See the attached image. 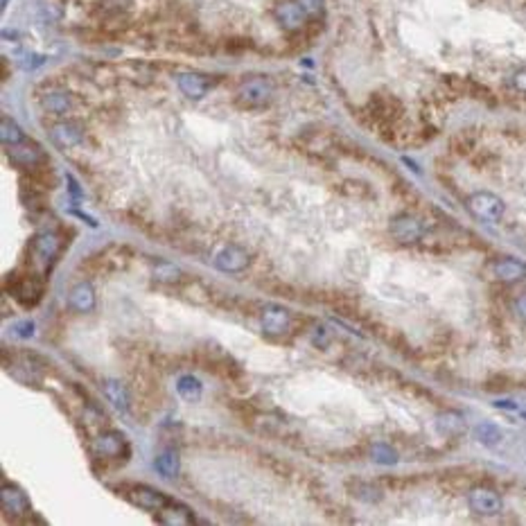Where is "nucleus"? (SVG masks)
Here are the masks:
<instances>
[{"instance_id": "obj_1", "label": "nucleus", "mask_w": 526, "mask_h": 526, "mask_svg": "<svg viewBox=\"0 0 526 526\" xmlns=\"http://www.w3.org/2000/svg\"><path fill=\"white\" fill-rule=\"evenodd\" d=\"M273 97V84L265 75L246 77L242 84L237 86L235 102L242 109H265Z\"/></svg>"}, {"instance_id": "obj_2", "label": "nucleus", "mask_w": 526, "mask_h": 526, "mask_svg": "<svg viewBox=\"0 0 526 526\" xmlns=\"http://www.w3.org/2000/svg\"><path fill=\"white\" fill-rule=\"evenodd\" d=\"M467 210H470L477 220L495 224V222L501 220V217H504L506 205H504V201L497 197V194L482 190V192H474V194L467 197Z\"/></svg>"}, {"instance_id": "obj_3", "label": "nucleus", "mask_w": 526, "mask_h": 526, "mask_svg": "<svg viewBox=\"0 0 526 526\" xmlns=\"http://www.w3.org/2000/svg\"><path fill=\"white\" fill-rule=\"evenodd\" d=\"M391 235L400 244H416L425 235V224L414 215H398L391 220Z\"/></svg>"}, {"instance_id": "obj_4", "label": "nucleus", "mask_w": 526, "mask_h": 526, "mask_svg": "<svg viewBox=\"0 0 526 526\" xmlns=\"http://www.w3.org/2000/svg\"><path fill=\"white\" fill-rule=\"evenodd\" d=\"M273 18L278 20V25L282 30L296 32V30L305 28L307 14H305V9L299 5V0H280V3L276 5V9H273Z\"/></svg>"}, {"instance_id": "obj_5", "label": "nucleus", "mask_w": 526, "mask_h": 526, "mask_svg": "<svg viewBox=\"0 0 526 526\" xmlns=\"http://www.w3.org/2000/svg\"><path fill=\"white\" fill-rule=\"evenodd\" d=\"M262 330L271 337H280L289 330L292 325V312L282 305H267L260 314Z\"/></svg>"}, {"instance_id": "obj_6", "label": "nucleus", "mask_w": 526, "mask_h": 526, "mask_svg": "<svg viewBox=\"0 0 526 526\" xmlns=\"http://www.w3.org/2000/svg\"><path fill=\"white\" fill-rule=\"evenodd\" d=\"M467 504L477 515L484 518H493L501 513V497L490 488H472L467 493Z\"/></svg>"}, {"instance_id": "obj_7", "label": "nucleus", "mask_w": 526, "mask_h": 526, "mask_svg": "<svg viewBox=\"0 0 526 526\" xmlns=\"http://www.w3.org/2000/svg\"><path fill=\"white\" fill-rule=\"evenodd\" d=\"M7 154H9V161L14 163V165H18V167H34V165H39L41 161H45V152L41 150V145L39 143H34V141H20V143H16V145H9L7 147Z\"/></svg>"}, {"instance_id": "obj_8", "label": "nucleus", "mask_w": 526, "mask_h": 526, "mask_svg": "<svg viewBox=\"0 0 526 526\" xmlns=\"http://www.w3.org/2000/svg\"><path fill=\"white\" fill-rule=\"evenodd\" d=\"M127 497L136 506H141L145 510H156V513L169 504V497L165 493H161V490H156V488H150V486H133L129 488Z\"/></svg>"}, {"instance_id": "obj_9", "label": "nucleus", "mask_w": 526, "mask_h": 526, "mask_svg": "<svg viewBox=\"0 0 526 526\" xmlns=\"http://www.w3.org/2000/svg\"><path fill=\"white\" fill-rule=\"evenodd\" d=\"M215 267L220 271H226V273H237V271H244L249 267V253L242 249V246H226L222 249L220 253L215 256Z\"/></svg>"}, {"instance_id": "obj_10", "label": "nucleus", "mask_w": 526, "mask_h": 526, "mask_svg": "<svg viewBox=\"0 0 526 526\" xmlns=\"http://www.w3.org/2000/svg\"><path fill=\"white\" fill-rule=\"evenodd\" d=\"M177 84H179L181 93L186 95V97H190V100H201V97H205V93L210 90L213 79H210V77H205V75H201V73H192V71H188V73H181V75L177 77Z\"/></svg>"}, {"instance_id": "obj_11", "label": "nucleus", "mask_w": 526, "mask_h": 526, "mask_svg": "<svg viewBox=\"0 0 526 526\" xmlns=\"http://www.w3.org/2000/svg\"><path fill=\"white\" fill-rule=\"evenodd\" d=\"M14 296L25 307L37 305L41 301V296H43V280L39 276H34V273H28V276L16 278Z\"/></svg>"}, {"instance_id": "obj_12", "label": "nucleus", "mask_w": 526, "mask_h": 526, "mask_svg": "<svg viewBox=\"0 0 526 526\" xmlns=\"http://www.w3.org/2000/svg\"><path fill=\"white\" fill-rule=\"evenodd\" d=\"M124 436L118 431H104L100 434L93 443V450L97 454V459H120L122 450H124Z\"/></svg>"}, {"instance_id": "obj_13", "label": "nucleus", "mask_w": 526, "mask_h": 526, "mask_svg": "<svg viewBox=\"0 0 526 526\" xmlns=\"http://www.w3.org/2000/svg\"><path fill=\"white\" fill-rule=\"evenodd\" d=\"M493 276L501 282H520L526 278V265L515 258H499L493 262Z\"/></svg>"}, {"instance_id": "obj_14", "label": "nucleus", "mask_w": 526, "mask_h": 526, "mask_svg": "<svg viewBox=\"0 0 526 526\" xmlns=\"http://www.w3.org/2000/svg\"><path fill=\"white\" fill-rule=\"evenodd\" d=\"M50 138L56 147H61V150H71V147L82 143L84 133L75 122H56L50 129Z\"/></svg>"}, {"instance_id": "obj_15", "label": "nucleus", "mask_w": 526, "mask_h": 526, "mask_svg": "<svg viewBox=\"0 0 526 526\" xmlns=\"http://www.w3.org/2000/svg\"><path fill=\"white\" fill-rule=\"evenodd\" d=\"M59 249H61V239L56 233H41L34 239V258L43 262V265L52 262L56 253H59Z\"/></svg>"}, {"instance_id": "obj_16", "label": "nucleus", "mask_w": 526, "mask_h": 526, "mask_svg": "<svg viewBox=\"0 0 526 526\" xmlns=\"http://www.w3.org/2000/svg\"><path fill=\"white\" fill-rule=\"evenodd\" d=\"M68 303H71V307L75 312H90L95 307V289L90 282H79L75 285V287L71 289V296H68Z\"/></svg>"}, {"instance_id": "obj_17", "label": "nucleus", "mask_w": 526, "mask_h": 526, "mask_svg": "<svg viewBox=\"0 0 526 526\" xmlns=\"http://www.w3.org/2000/svg\"><path fill=\"white\" fill-rule=\"evenodd\" d=\"M0 499H3L5 513H14V515H28L30 513V501L14 486H3L0 490Z\"/></svg>"}, {"instance_id": "obj_18", "label": "nucleus", "mask_w": 526, "mask_h": 526, "mask_svg": "<svg viewBox=\"0 0 526 526\" xmlns=\"http://www.w3.org/2000/svg\"><path fill=\"white\" fill-rule=\"evenodd\" d=\"M436 427L443 436L448 438H459L461 434L465 431V418L461 414H456V411H445L436 418Z\"/></svg>"}, {"instance_id": "obj_19", "label": "nucleus", "mask_w": 526, "mask_h": 526, "mask_svg": "<svg viewBox=\"0 0 526 526\" xmlns=\"http://www.w3.org/2000/svg\"><path fill=\"white\" fill-rule=\"evenodd\" d=\"M104 395H107L109 402L120 411H127L131 407V393L120 380H107L104 382Z\"/></svg>"}, {"instance_id": "obj_20", "label": "nucleus", "mask_w": 526, "mask_h": 526, "mask_svg": "<svg viewBox=\"0 0 526 526\" xmlns=\"http://www.w3.org/2000/svg\"><path fill=\"white\" fill-rule=\"evenodd\" d=\"M41 104L45 111L54 113V116H64L73 109V97L64 93V90H50V93H45L41 97Z\"/></svg>"}, {"instance_id": "obj_21", "label": "nucleus", "mask_w": 526, "mask_h": 526, "mask_svg": "<svg viewBox=\"0 0 526 526\" xmlns=\"http://www.w3.org/2000/svg\"><path fill=\"white\" fill-rule=\"evenodd\" d=\"M156 520L163 522V524H190L192 513L186 506H179V504H172V501H169L165 508L158 510Z\"/></svg>"}, {"instance_id": "obj_22", "label": "nucleus", "mask_w": 526, "mask_h": 526, "mask_svg": "<svg viewBox=\"0 0 526 526\" xmlns=\"http://www.w3.org/2000/svg\"><path fill=\"white\" fill-rule=\"evenodd\" d=\"M154 467L158 470V474L165 477V479H174L179 474V456L174 450H165L156 456Z\"/></svg>"}, {"instance_id": "obj_23", "label": "nucleus", "mask_w": 526, "mask_h": 526, "mask_svg": "<svg viewBox=\"0 0 526 526\" xmlns=\"http://www.w3.org/2000/svg\"><path fill=\"white\" fill-rule=\"evenodd\" d=\"M152 276L158 282H181L183 271L172 265V262H154L152 265Z\"/></svg>"}, {"instance_id": "obj_24", "label": "nucleus", "mask_w": 526, "mask_h": 526, "mask_svg": "<svg viewBox=\"0 0 526 526\" xmlns=\"http://www.w3.org/2000/svg\"><path fill=\"white\" fill-rule=\"evenodd\" d=\"M0 141L9 147V145H16L20 141H25V133H23V129L18 127L14 120L5 116L3 120H0Z\"/></svg>"}, {"instance_id": "obj_25", "label": "nucleus", "mask_w": 526, "mask_h": 526, "mask_svg": "<svg viewBox=\"0 0 526 526\" xmlns=\"http://www.w3.org/2000/svg\"><path fill=\"white\" fill-rule=\"evenodd\" d=\"M177 391L183 400H188V402H194V400L201 398V382L197 380V377L192 375H183L179 380V386Z\"/></svg>"}, {"instance_id": "obj_26", "label": "nucleus", "mask_w": 526, "mask_h": 526, "mask_svg": "<svg viewBox=\"0 0 526 526\" xmlns=\"http://www.w3.org/2000/svg\"><path fill=\"white\" fill-rule=\"evenodd\" d=\"M477 436L486 445H497L501 441V431L495 425H490V422H484V425L477 427Z\"/></svg>"}, {"instance_id": "obj_27", "label": "nucleus", "mask_w": 526, "mask_h": 526, "mask_svg": "<svg viewBox=\"0 0 526 526\" xmlns=\"http://www.w3.org/2000/svg\"><path fill=\"white\" fill-rule=\"evenodd\" d=\"M350 490L354 493V497L366 499V501H377V499L382 497L380 490H377L375 486H371V484H357V488H352V486H350Z\"/></svg>"}, {"instance_id": "obj_28", "label": "nucleus", "mask_w": 526, "mask_h": 526, "mask_svg": "<svg viewBox=\"0 0 526 526\" xmlns=\"http://www.w3.org/2000/svg\"><path fill=\"white\" fill-rule=\"evenodd\" d=\"M472 147H474V141L470 138V136H465V131L459 133V136H456V138L452 141V150H454L456 154H470V152H472Z\"/></svg>"}, {"instance_id": "obj_29", "label": "nucleus", "mask_w": 526, "mask_h": 526, "mask_svg": "<svg viewBox=\"0 0 526 526\" xmlns=\"http://www.w3.org/2000/svg\"><path fill=\"white\" fill-rule=\"evenodd\" d=\"M299 5L305 9L307 16H318L325 7V0H299Z\"/></svg>"}, {"instance_id": "obj_30", "label": "nucleus", "mask_w": 526, "mask_h": 526, "mask_svg": "<svg viewBox=\"0 0 526 526\" xmlns=\"http://www.w3.org/2000/svg\"><path fill=\"white\" fill-rule=\"evenodd\" d=\"M373 456L375 461H382V463H395V452L384 448V445H377V448L373 450Z\"/></svg>"}, {"instance_id": "obj_31", "label": "nucleus", "mask_w": 526, "mask_h": 526, "mask_svg": "<svg viewBox=\"0 0 526 526\" xmlns=\"http://www.w3.org/2000/svg\"><path fill=\"white\" fill-rule=\"evenodd\" d=\"M486 388H488V391H504V388H508V377L506 375L490 377V380L486 382Z\"/></svg>"}, {"instance_id": "obj_32", "label": "nucleus", "mask_w": 526, "mask_h": 526, "mask_svg": "<svg viewBox=\"0 0 526 526\" xmlns=\"http://www.w3.org/2000/svg\"><path fill=\"white\" fill-rule=\"evenodd\" d=\"M513 88L518 90V93H522V95H526V66L524 68H520V71L513 75Z\"/></svg>"}, {"instance_id": "obj_33", "label": "nucleus", "mask_w": 526, "mask_h": 526, "mask_svg": "<svg viewBox=\"0 0 526 526\" xmlns=\"http://www.w3.org/2000/svg\"><path fill=\"white\" fill-rule=\"evenodd\" d=\"M515 312L526 321V294L518 296V301H515Z\"/></svg>"}, {"instance_id": "obj_34", "label": "nucleus", "mask_w": 526, "mask_h": 526, "mask_svg": "<svg viewBox=\"0 0 526 526\" xmlns=\"http://www.w3.org/2000/svg\"><path fill=\"white\" fill-rule=\"evenodd\" d=\"M43 64V56H37V54H30L25 56V64H23V68H37Z\"/></svg>"}, {"instance_id": "obj_35", "label": "nucleus", "mask_w": 526, "mask_h": 526, "mask_svg": "<svg viewBox=\"0 0 526 526\" xmlns=\"http://www.w3.org/2000/svg\"><path fill=\"white\" fill-rule=\"evenodd\" d=\"M16 330H20V337H30V335H32V330H34V325H32V323H18Z\"/></svg>"}, {"instance_id": "obj_36", "label": "nucleus", "mask_w": 526, "mask_h": 526, "mask_svg": "<svg viewBox=\"0 0 526 526\" xmlns=\"http://www.w3.org/2000/svg\"><path fill=\"white\" fill-rule=\"evenodd\" d=\"M7 3H9V0H0V5H3V7H7Z\"/></svg>"}]
</instances>
